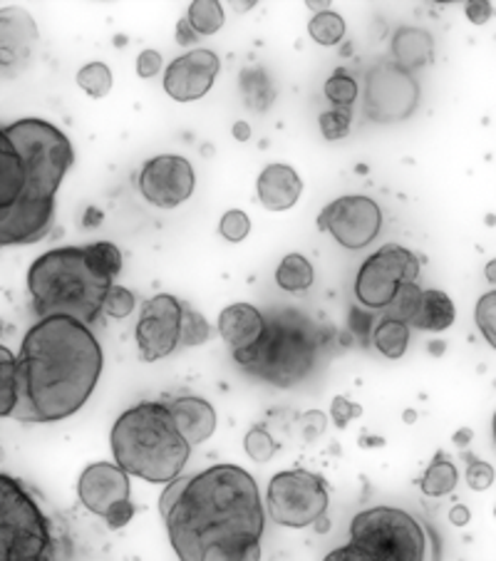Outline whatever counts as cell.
<instances>
[{"instance_id": "484cf974", "label": "cell", "mask_w": 496, "mask_h": 561, "mask_svg": "<svg viewBox=\"0 0 496 561\" xmlns=\"http://www.w3.org/2000/svg\"><path fill=\"white\" fill-rule=\"evenodd\" d=\"M373 343L385 358L398 361V358L408 353L410 326L402 324V320H394V318H382L373 330Z\"/></svg>"}, {"instance_id": "4fadbf2b", "label": "cell", "mask_w": 496, "mask_h": 561, "mask_svg": "<svg viewBox=\"0 0 496 561\" xmlns=\"http://www.w3.org/2000/svg\"><path fill=\"white\" fill-rule=\"evenodd\" d=\"M184 306L187 303H181L177 296H169V293H157V296L144 303L140 324L134 330L137 348H140V358L144 363L162 361L181 346Z\"/></svg>"}, {"instance_id": "ac0fdd59", "label": "cell", "mask_w": 496, "mask_h": 561, "mask_svg": "<svg viewBox=\"0 0 496 561\" xmlns=\"http://www.w3.org/2000/svg\"><path fill=\"white\" fill-rule=\"evenodd\" d=\"M78 494L87 512L105 519L119 502L132 500L130 475L115 463H95L82 470Z\"/></svg>"}, {"instance_id": "f6af8a7d", "label": "cell", "mask_w": 496, "mask_h": 561, "mask_svg": "<svg viewBox=\"0 0 496 561\" xmlns=\"http://www.w3.org/2000/svg\"><path fill=\"white\" fill-rule=\"evenodd\" d=\"M132 517H134V504L132 500H127V502H119L117 507L107 514L105 524L109 529H122L132 522Z\"/></svg>"}, {"instance_id": "5b68a950", "label": "cell", "mask_w": 496, "mask_h": 561, "mask_svg": "<svg viewBox=\"0 0 496 561\" xmlns=\"http://www.w3.org/2000/svg\"><path fill=\"white\" fill-rule=\"evenodd\" d=\"M318 346L320 336L314 320L296 308H281L265 318L259 343L234 353V361L253 378L291 388L310 373Z\"/></svg>"}, {"instance_id": "bcb514c9", "label": "cell", "mask_w": 496, "mask_h": 561, "mask_svg": "<svg viewBox=\"0 0 496 561\" xmlns=\"http://www.w3.org/2000/svg\"><path fill=\"white\" fill-rule=\"evenodd\" d=\"M492 15H494L492 3H484V0H472V3H467V17H470L474 25H484Z\"/></svg>"}, {"instance_id": "7a4b0ae2", "label": "cell", "mask_w": 496, "mask_h": 561, "mask_svg": "<svg viewBox=\"0 0 496 561\" xmlns=\"http://www.w3.org/2000/svg\"><path fill=\"white\" fill-rule=\"evenodd\" d=\"M105 355L90 326L70 316L38 318L17 353L21 422L68 420L90 400L103 375Z\"/></svg>"}, {"instance_id": "cb8c5ba5", "label": "cell", "mask_w": 496, "mask_h": 561, "mask_svg": "<svg viewBox=\"0 0 496 561\" xmlns=\"http://www.w3.org/2000/svg\"><path fill=\"white\" fill-rule=\"evenodd\" d=\"M25 189V172L15 147L5 135V127H0V209L13 204Z\"/></svg>"}, {"instance_id": "681fc988", "label": "cell", "mask_w": 496, "mask_h": 561, "mask_svg": "<svg viewBox=\"0 0 496 561\" xmlns=\"http://www.w3.org/2000/svg\"><path fill=\"white\" fill-rule=\"evenodd\" d=\"M472 437H474V432H472L470 428H462L452 440H454V443H457L459 447H467V445L472 443Z\"/></svg>"}, {"instance_id": "9c48e42d", "label": "cell", "mask_w": 496, "mask_h": 561, "mask_svg": "<svg viewBox=\"0 0 496 561\" xmlns=\"http://www.w3.org/2000/svg\"><path fill=\"white\" fill-rule=\"evenodd\" d=\"M269 517L288 529H306L323 522L330 492L326 480L308 470H288L273 475L265 492Z\"/></svg>"}, {"instance_id": "3957f363", "label": "cell", "mask_w": 496, "mask_h": 561, "mask_svg": "<svg viewBox=\"0 0 496 561\" xmlns=\"http://www.w3.org/2000/svg\"><path fill=\"white\" fill-rule=\"evenodd\" d=\"M115 465L152 484H172L189 463L191 445L174 425L169 405L137 402L117 418L113 435Z\"/></svg>"}, {"instance_id": "4316f807", "label": "cell", "mask_w": 496, "mask_h": 561, "mask_svg": "<svg viewBox=\"0 0 496 561\" xmlns=\"http://www.w3.org/2000/svg\"><path fill=\"white\" fill-rule=\"evenodd\" d=\"M459 482V472L452 459H449L447 453H439L432 459V465L427 467L425 477H422V492L427 496H447L449 492H454V487Z\"/></svg>"}, {"instance_id": "74e56055", "label": "cell", "mask_w": 496, "mask_h": 561, "mask_svg": "<svg viewBox=\"0 0 496 561\" xmlns=\"http://www.w3.org/2000/svg\"><path fill=\"white\" fill-rule=\"evenodd\" d=\"M474 320H476V326H480L482 336L486 338V343H489L496 351V291L484 293L480 303H476Z\"/></svg>"}, {"instance_id": "603a6c76", "label": "cell", "mask_w": 496, "mask_h": 561, "mask_svg": "<svg viewBox=\"0 0 496 561\" xmlns=\"http://www.w3.org/2000/svg\"><path fill=\"white\" fill-rule=\"evenodd\" d=\"M454 318H457V308L452 299H449L445 291L427 289L422 291L420 311L415 320H412V326L420 330H432V334H442V330H447L454 324Z\"/></svg>"}, {"instance_id": "ee69618b", "label": "cell", "mask_w": 496, "mask_h": 561, "mask_svg": "<svg viewBox=\"0 0 496 561\" xmlns=\"http://www.w3.org/2000/svg\"><path fill=\"white\" fill-rule=\"evenodd\" d=\"M162 68H164V60L157 50H142L140 58H137V75L144 80L160 75Z\"/></svg>"}, {"instance_id": "f1b7e54d", "label": "cell", "mask_w": 496, "mask_h": 561, "mask_svg": "<svg viewBox=\"0 0 496 561\" xmlns=\"http://www.w3.org/2000/svg\"><path fill=\"white\" fill-rule=\"evenodd\" d=\"M241 95L246 100V107H251L253 113H265L273 105V85L263 68H244L241 70Z\"/></svg>"}, {"instance_id": "e575fe53", "label": "cell", "mask_w": 496, "mask_h": 561, "mask_svg": "<svg viewBox=\"0 0 496 561\" xmlns=\"http://www.w3.org/2000/svg\"><path fill=\"white\" fill-rule=\"evenodd\" d=\"M420 301H422V289L417 283H405L398 296H394L392 306L388 308V318L402 320V324L410 326L420 311Z\"/></svg>"}, {"instance_id": "ba28073f", "label": "cell", "mask_w": 496, "mask_h": 561, "mask_svg": "<svg viewBox=\"0 0 496 561\" xmlns=\"http://www.w3.org/2000/svg\"><path fill=\"white\" fill-rule=\"evenodd\" d=\"M5 135L21 157L25 191L55 199L62 177L75 162L68 135L38 117L17 119V122L5 127Z\"/></svg>"}, {"instance_id": "f907efd6", "label": "cell", "mask_w": 496, "mask_h": 561, "mask_svg": "<svg viewBox=\"0 0 496 561\" xmlns=\"http://www.w3.org/2000/svg\"><path fill=\"white\" fill-rule=\"evenodd\" d=\"M234 137L238 142H248V137H251V127H248L246 122H236L234 125Z\"/></svg>"}, {"instance_id": "f5cc1de1", "label": "cell", "mask_w": 496, "mask_h": 561, "mask_svg": "<svg viewBox=\"0 0 496 561\" xmlns=\"http://www.w3.org/2000/svg\"><path fill=\"white\" fill-rule=\"evenodd\" d=\"M492 437H494V445H496V412H494V420H492Z\"/></svg>"}, {"instance_id": "d6a6232c", "label": "cell", "mask_w": 496, "mask_h": 561, "mask_svg": "<svg viewBox=\"0 0 496 561\" xmlns=\"http://www.w3.org/2000/svg\"><path fill=\"white\" fill-rule=\"evenodd\" d=\"M78 85L82 92H87L90 97H105L113 90V72L105 62H90L78 70Z\"/></svg>"}, {"instance_id": "277c9868", "label": "cell", "mask_w": 496, "mask_h": 561, "mask_svg": "<svg viewBox=\"0 0 496 561\" xmlns=\"http://www.w3.org/2000/svg\"><path fill=\"white\" fill-rule=\"evenodd\" d=\"M27 291L38 318L70 316L90 326L103 314L109 287L87 269L85 246H60L31 264Z\"/></svg>"}, {"instance_id": "1f68e13d", "label": "cell", "mask_w": 496, "mask_h": 561, "mask_svg": "<svg viewBox=\"0 0 496 561\" xmlns=\"http://www.w3.org/2000/svg\"><path fill=\"white\" fill-rule=\"evenodd\" d=\"M308 33L310 38H314L318 45H338L340 40L345 38V21L343 15H338L333 11H326V13H316L314 21L308 25Z\"/></svg>"}, {"instance_id": "7c38bea8", "label": "cell", "mask_w": 496, "mask_h": 561, "mask_svg": "<svg viewBox=\"0 0 496 561\" xmlns=\"http://www.w3.org/2000/svg\"><path fill=\"white\" fill-rule=\"evenodd\" d=\"M318 229L328 232L343 248L361 252L382 232V209L378 201L363 195L335 199L318 214Z\"/></svg>"}, {"instance_id": "30bf717a", "label": "cell", "mask_w": 496, "mask_h": 561, "mask_svg": "<svg viewBox=\"0 0 496 561\" xmlns=\"http://www.w3.org/2000/svg\"><path fill=\"white\" fill-rule=\"evenodd\" d=\"M420 259L400 244H385L361 266L355 279V299L370 311L390 308L405 283H417Z\"/></svg>"}, {"instance_id": "8d00e7d4", "label": "cell", "mask_w": 496, "mask_h": 561, "mask_svg": "<svg viewBox=\"0 0 496 561\" xmlns=\"http://www.w3.org/2000/svg\"><path fill=\"white\" fill-rule=\"evenodd\" d=\"M211 338V328L206 318L191 306H184V324H181V346H201Z\"/></svg>"}, {"instance_id": "c3c4849f", "label": "cell", "mask_w": 496, "mask_h": 561, "mask_svg": "<svg viewBox=\"0 0 496 561\" xmlns=\"http://www.w3.org/2000/svg\"><path fill=\"white\" fill-rule=\"evenodd\" d=\"M197 38H199V35L191 31V25H189L187 17H181L179 25H177V43L179 45H191Z\"/></svg>"}, {"instance_id": "6da1fadb", "label": "cell", "mask_w": 496, "mask_h": 561, "mask_svg": "<svg viewBox=\"0 0 496 561\" xmlns=\"http://www.w3.org/2000/svg\"><path fill=\"white\" fill-rule=\"evenodd\" d=\"M162 519L179 561H261L265 510L238 465H214L164 487Z\"/></svg>"}, {"instance_id": "ffe728a7", "label": "cell", "mask_w": 496, "mask_h": 561, "mask_svg": "<svg viewBox=\"0 0 496 561\" xmlns=\"http://www.w3.org/2000/svg\"><path fill=\"white\" fill-rule=\"evenodd\" d=\"M263 330L265 316L251 303H234L219 316V334H222L224 343L232 348V353L246 351V348L259 343Z\"/></svg>"}, {"instance_id": "d4e9b609", "label": "cell", "mask_w": 496, "mask_h": 561, "mask_svg": "<svg viewBox=\"0 0 496 561\" xmlns=\"http://www.w3.org/2000/svg\"><path fill=\"white\" fill-rule=\"evenodd\" d=\"M85 261H87V269L95 273L99 281L107 283V287H113L119 271H122V254H119V248L109 242L87 244Z\"/></svg>"}, {"instance_id": "816d5d0a", "label": "cell", "mask_w": 496, "mask_h": 561, "mask_svg": "<svg viewBox=\"0 0 496 561\" xmlns=\"http://www.w3.org/2000/svg\"><path fill=\"white\" fill-rule=\"evenodd\" d=\"M484 276H486V281L494 283V287H496V259H494V261H489V264H486Z\"/></svg>"}, {"instance_id": "9a60e30c", "label": "cell", "mask_w": 496, "mask_h": 561, "mask_svg": "<svg viewBox=\"0 0 496 561\" xmlns=\"http://www.w3.org/2000/svg\"><path fill=\"white\" fill-rule=\"evenodd\" d=\"M55 226V199L23 189L13 204L0 209V246H31Z\"/></svg>"}, {"instance_id": "f546056e", "label": "cell", "mask_w": 496, "mask_h": 561, "mask_svg": "<svg viewBox=\"0 0 496 561\" xmlns=\"http://www.w3.org/2000/svg\"><path fill=\"white\" fill-rule=\"evenodd\" d=\"M17 408V355L0 346V418H13Z\"/></svg>"}, {"instance_id": "4dcf8cb0", "label": "cell", "mask_w": 496, "mask_h": 561, "mask_svg": "<svg viewBox=\"0 0 496 561\" xmlns=\"http://www.w3.org/2000/svg\"><path fill=\"white\" fill-rule=\"evenodd\" d=\"M184 17L197 35H214L224 25V8L216 0H194Z\"/></svg>"}, {"instance_id": "83f0119b", "label": "cell", "mask_w": 496, "mask_h": 561, "mask_svg": "<svg viewBox=\"0 0 496 561\" xmlns=\"http://www.w3.org/2000/svg\"><path fill=\"white\" fill-rule=\"evenodd\" d=\"M275 283L288 293H300L314 287V264L300 254H288L275 269Z\"/></svg>"}, {"instance_id": "60d3db41", "label": "cell", "mask_w": 496, "mask_h": 561, "mask_svg": "<svg viewBox=\"0 0 496 561\" xmlns=\"http://www.w3.org/2000/svg\"><path fill=\"white\" fill-rule=\"evenodd\" d=\"M219 232H222L226 242H232V244L244 242L248 232H251V222H248L246 211H241V209L226 211V214L222 217V224H219Z\"/></svg>"}, {"instance_id": "ab89813d", "label": "cell", "mask_w": 496, "mask_h": 561, "mask_svg": "<svg viewBox=\"0 0 496 561\" xmlns=\"http://www.w3.org/2000/svg\"><path fill=\"white\" fill-rule=\"evenodd\" d=\"M318 122L326 140H343V137L351 135V109H330V113L320 115Z\"/></svg>"}, {"instance_id": "44dd1931", "label": "cell", "mask_w": 496, "mask_h": 561, "mask_svg": "<svg viewBox=\"0 0 496 561\" xmlns=\"http://www.w3.org/2000/svg\"><path fill=\"white\" fill-rule=\"evenodd\" d=\"M259 199L269 211H288L298 204L303 182L288 164H269L259 174Z\"/></svg>"}, {"instance_id": "7402d4cb", "label": "cell", "mask_w": 496, "mask_h": 561, "mask_svg": "<svg viewBox=\"0 0 496 561\" xmlns=\"http://www.w3.org/2000/svg\"><path fill=\"white\" fill-rule=\"evenodd\" d=\"M392 55L394 66H400L402 70H420L432 66V60H435V40H432L425 27H400L392 38Z\"/></svg>"}, {"instance_id": "d590c367", "label": "cell", "mask_w": 496, "mask_h": 561, "mask_svg": "<svg viewBox=\"0 0 496 561\" xmlns=\"http://www.w3.org/2000/svg\"><path fill=\"white\" fill-rule=\"evenodd\" d=\"M244 449H246V455L253 459V463H269V459L279 453V443H275L269 430L259 425V428L246 432Z\"/></svg>"}, {"instance_id": "5bb4252c", "label": "cell", "mask_w": 496, "mask_h": 561, "mask_svg": "<svg viewBox=\"0 0 496 561\" xmlns=\"http://www.w3.org/2000/svg\"><path fill=\"white\" fill-rule=\"evenodd\" d=\"M197 177L189 160L179 154H160L140 172V191L150 204L174 209L194 195Z\"/></svg>"}, {"instance_id": "8992f818", "label": "cell", "mask_w": 496, "mask_h": 561, "mask_svg": "<svg viewBox=\"0 0 496 561\" xmlns=\"http://www.w3.org/2000/svg\"><path fill=\"white\" fill-rule=\"evenodd\" d=\"M323 561H437V545L415 514L382 504L355 514L347 545Z\"/></svg>"}, {"instance_id": "7bdbcfd3", "label": "cell", "mask_w": 496, "mask_h": 561, "mask_svg": "<svg viewBox=\"0 0 496 561\" xmlns=\"http://www.w3.org/2000/svg\"><path fill=\"white\" fill-rule=\"evenodd\" d=\"M361 416H363L361 405L351 402L347 398H343V395H338V398H333V405H330V418H333V422L340 430L347 428V422Z\"/></svg>"}, {"instance_id": "db71d44e", "label": "cell", "mask_w": 496, "mask_h": 561, "mask_svg": "<svg viewBox=\"0 0 496 561\" xmlns=\"http://www.w3.org/2000/svg\"><path fill=\"white\" fill-rule=\"evenodd\" d=\"M494 517H496V507H494Z\"/></svg>"}, {"instance_id": "8fae6325", "label": "cell", "mask_w": 496, "mask_h": 561, "mask_svg": "<svg viewBox=\"0 0 496 561\" xmlns=\"http://www.w3.org/2000/svg\"><path fill=\"white\" fill-rule=\"evenodd\" d=\"M420 105V85L412 72L394 62H380L367 72L365 115L373 122H402Z\"/></svg>"}, {"instance_id": "f35d334b", "label": "cell", "mask_w": 496, "mask_h": 561, "mask_svg": "<svg viewBox=\"0 0 496 561\" xmlns=\"http://www.w3.org/2000/svg\"><path fill=\"white\" fill-rule=\"evenodd\" d=\"M134 306H137L134 293L130 289L117 287V283H113V287H109V291H107V296H105L103 311L109 318H127L134 311Z\"/></svg>"}, {"instance_id": "836d02e7", "label": "cell", "mask_w": 496, "mask_h": 561, "mask_svg": "<svg viewBox=\"0 0 496 561\" xmlns=\"http://www.w3.org/2000/svg\"><path fill=\"white\" fill-rule=\"evenodd\" d=\"M326 97L335 105V109H351V105L357 100V82L353 80V75L338 70L326 82Z\"/></svg>"}, {"instance_id": "7dc6e473", "label": "cell", "mask_w": 496, "mask_h": 561, "mask_svg": "<svg viewBox=\"0 0 496 561\" xmlns=\"http://www.w3.org/2000/svg\"><path fill=\"white\" fill-rule=\"evenodd\" d=\"M472 519V512L464 507V504H454L452 510H449V522L454 524V527H467Z\"/></svg>"}, {"instance_id": "d6986e66", "label": "cell", "mask_w": 496, "mask_h": 561, "mask_svg": "<svg viewBox=\"0 0 496 561\" xmlns=\"http://www.w3.org/2000/svg\"><path fill=\"white\" fill-rule=\"evenodd\" d=\"M169 412H172L174 425L179 430V435L187 440L191 447L206 443V440L214 435L216 410L214 405L206 402L204 398L184 395V398L169 402Z\"/></svg>"}, {"instance_id": "b9f144b4", "label": "cell", "mask_w": 496, "mask_h": 561, "mask_svg": "<svg viewBox=\"0 0 496 561\" xmlns=\"http://www.w3.org/2000/svg\"><path fill=\"white\" fill-rule=\"evenodd\" d=\"M470 459V465H467V487L474 492H484L489 490L494 484V467L489 463H484L480 457H472L467 455Z\"/></svg>"}, {"instance_id": "e0dca14e", "label": "cell", "mask_w": 496, "mask_h": 561, "mask_svg": "<svg viewBox=\"0 0 496 561\" xmlns=\"http://www.w3.org/2000/svg\"><path fill=\"white\" fill-rule=\"evenodd\" d=\"M38 25L23 8H0V75L15 78L31 66Z\"/></svg>"}, {"instance_id": "52a82bcc", "label": "cell", "mask_w": 496, "mask_h": 561, "mask_svg": "<svg viewBox=\"0 0 496 561\" xmlns=\"http://www.w3.org/2000/svg\"><path fill=\"white\" fill-rule=\"evenodd\" d=\"M52 557L48 514L21 480L0 472V561H52Z\"/></svg>"}, {"instance_id": "2e32d148", "label": "cell", "mask_w": 496, "mask_h": 561, "mask_svg": "<svg viewBox=\"0 0 496 561\" xmlns=\"http://www.w3.org/2000/svg\"><path fill=\"white\" fill-rule=\"evenodd\" d=\"M222 70L216 52L197 48L181 58L172 60L164 72V92L177 103H194L214 87V80Z\"/></svg>"}]
</instances>
